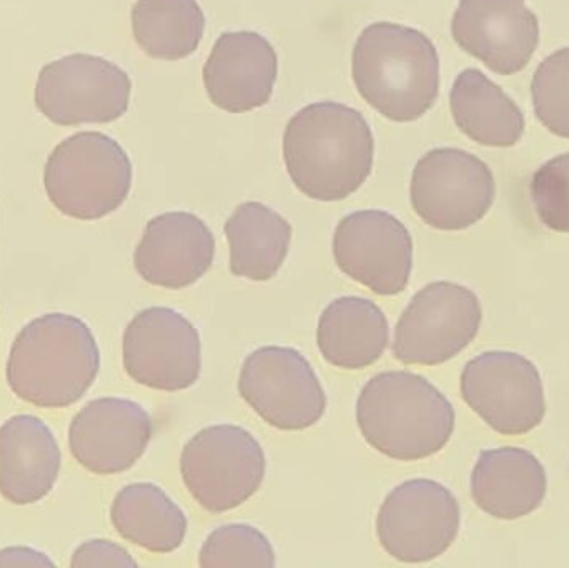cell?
Masks as SVG:
<instances>
[{
	"instance_id": "ffe728a7",
	"label": "cell",
	"mask_w": 569,
	"mask_h": 568,
	"mask_svg": "<svg viewBox=\"0 0 569 568\" xmlns=\"http://www.w3.org/2000/svg\"><path fill=\"white\" fill-rule=\"evenodd\" d=\"M548 490L540 460L518 447L483 450L471 474V497L488 516L517 520L540 509Z\"/></svg>"
},
{
	"instance_id": "44dd1931",
	"label": "cell",
	"mask_w": 569,
	"mask_h": 568,
	"mask_svg": "<svg viewBox=\"0 0 569 568\" xmlns=\"http://www.w3.org/2000/svg\"><path fill=\"white\" fill-rule=\"evenodd\" d=\"M390 342L383 310L363 297H340L318 320L317 343L330 366L363 370L381 359Z\"/></svg>"
},
{
	"instance_id": "f1b7e54d",
	"label": "cell",
	"mask_w": 569,
	"mask_h": 568,
	"mask_svg": "<svg viewBox=\"0 0 569 568\" xmlns=\"http://www.w3.org/2000/svg\"><path fill=\"white\" fill-rule=\"evenodd\" d=\"M72 568H136L137 562L123 547L109 540L83 544L72 557Z\"/></svg>"
},
{
	"instance_id": "5b68a950",
	"label": "cell",
	"mask_w": 569,
	"mask_h": 568,
	"mask_svg": "<svg viewBox=\"0 0 569 568\" xmlns=\"http://www.w3.org/2000/svg\"><path fill=\"white\" fill-rule=\"evenodd\" d=\"M50 202L79 220L116 212L132 187V162L112 137L79 132L50 153L43 172Z\"/></svg>"
},
{
	"instance_id": "4fadbf2b",
	"label": "cell",
	"mask_w": 569,
	"mask_h": 568,
	"mask_svg": "<svg viewBox=\"0 0 569 568\" xmlns=\"http://www.w3.org/2000/svg\"><path fill=\"white\" fill-rule=\"evenodd\" d=\"M123 367L140 386L162 392L189 389L202 372L199 330L182 313L150 307L123 333Z\"/></svg>"
},
{
	"instance_id": "d6986e66",
	"label": "cell",
	"mask_w": 569,
	"mask_h": 568,
	"mask_svg": "<svg viewBox=\"0 0 569 568\" xmlns=\"http://www.w3.org/2000/svg\"><path fill=\"white\" fill-rule=\"evenodd\" d=\"M59 444L33 416H16L0 427V494L16 506L49 496L60 472Z\"/></svg>"
},
{
	"instance_id": "ac0fdd59",
	"label": "cell",
	"mask_w": 569,
	"mask_h": 568,
	"mask_svg": "<svg viewBox=\"0 0 569 568\" xmlns=\"http://www.w3.org/2000/svg\"><path fill=\"white\" fill-rule=\"evenodd\" d=\"M216 237L190 212H167L147 223L133 266L150 286L180 290L199 282L213 263Z\"/></svg>"
},
{
	"instance_id": "e0dca14e",
	"label": "cell",
	"mask_w": 569,
	"mask_h": 568,
	"mask_svg": "<svg viewBox=\"0 0 569 568\" xmlns=\"http://www.w3.org/2000/svg\"><path fill=\"white\" fill-rule=\"evenodd\" d=\"M279 76L272 43L257 32H226L217 39L203 67V83L213 106L230 113L269 103Z\"/></svg>"
},
{
	"instance_id": "ba28073f",
	"label": "cell",
	"mask_w": 569,
	"mask_h": 568,
	"mask_svg": "<svg viewBox=\"0 0 569 568\" xmlns=\"http://www.w3.org/2000/svg\"><path fill=\"white\" fill-rule=\"evenodd\" d=\"M497 183L473 153L440 147L425 153L411 173L410 200L427 226L445 232L470 229L491 209Z\"/></svg>"
},
{
	"instance_id": "30bf717a",
	"label": "cell",
	"mask_w": 569,
	"mask_h": 568,
	"mask_svg": "<svg viewBox=\"0 0 569 568\" xmlns=\"http://www.w3.org/2000/svg\"><path fill=\"white\" fill-rule=\"evenodd\" d=\"M129 73L102 57L72 53L40 70L36 106L57 126L109 123L129 109Z\"/></svg>"
},
{
	"instance_id": "7a4b0ae2",
	"label": "cell",
	"mask_w": 569,
	"mask_h": 568,
	"mask_svg": "<svg viewBox=\"0 0 569 568\" xmlns=\"http://www.w3.org/2000/svg\"><path fill=\"white\" fill-rule=\"evenodd\" d=\"M351 76L365 102L385 119L415 122L437 100L440 57L420 30L375 22L355 42Z\"/></svg>"
},
{
	"instance_id": "277c9868",
	"label": "cell",
	"mask_w": 569,
	"mask_h": 568,
	"mask_svg": "<svg viewBox=\"0 0 569 568\" xmlns=\"http://www.w3.org/2000/svg\"><path fill=\"white\" fill-rule=\"evenodd\" d=\"M99 369V347L87 323L47 313L17 336L7 360V382L32 406L63 409L86 396Z\"/></svg>"
},
{
	"instance_id": "52a82bcc",
	"label": "cell",
	"mask_w": 569,
	"mask_h": 568,
	"mask_svg": "<svg viewBox=\"0 0 569 568\" xmlns=\"http://www.w3.org/2000/svg\"><path fill=\"white\" fill-rule=\"evenodd\" d=\"M481 320L477 293L448 280L428 283L398 320L395 357L407 366H441L477 339Z\"/></svg>"
},
{
	"instance_id": "83f0119b",
	"label": "cell",
	"mask_w": 569,
	"mask_h": 568,
	"mask_svg": "<svg viewBox=\"0 0 569 568\" xmlns=\"http://www.w3.org/2000/svg\"><path fill=\"white\" fill-rule=\"evenodd\" d=\"M538 219L555 232L569 233V152L545 162L531 179Z\"/></svg>"
},
{
	"instance_id": "5bb4252c",
	"label": "cell",
	"mask_w": 569,
	"mask_h": 568,
	"mask_svg": "<svg viewBox=\"0 0 569 568\" xmlns=\"http://www.w3.org/2000/svg\"><path fill=\"white\" fill-rule=\"evenodd\" d=\"M338 269L377 296H398L410 283L413 239L385 210H358L338 222L333 236Z\"/></svg>"
},
{
	"instance_id": "8fae6325",
	"label": "cell",
	"mask_w": 569,
	"mask_h": 568,
	"mask_svg": "<svg viewBox=\"0 0 569 568\" xmlns=\"http://www.w3.org/2000/svg\"><path fill=\"white\" fill-rule=\"evenodd\" d=\"M461 397L501 436H525L547 413L540 370L521 353L491 350L465 366Z\"/></svg>"
},
{
	"instance_id": "6da1fadb",
	"label": "cell",
	"mask_w": 569,
	"mask_h": 568,
	"mask_svg": "<svg viewBox=\"0 0 569 568\" xmlns=\"http://www.w3.org/2000/svg\"><path fill=\"white\" fill-rule=\"evenodd\" d=\"M373 157L370 126L345 103H310L284 127L288 176L301 193L318 202H338L357 192L370 177Z\"/></svg>"
},
{
	"instance_id": "f546056e",
	"label": "cell",
	"mask_w": 569,
	"mask_h": 568,
	"mask_svg": "<svg viewBox=\"0 0 569 568\" xmlns=\"http://www.w3.org/2000/svg\"><path fill=\"white\" fill-rule=\"evenodd\" d=\"M0 568H56V564L29 547L0 550Z\"/></svg>"
},
{
	"instance_id": "7c38bea8",
	"label": "cell",
	"mask_w": 569,
	"mask_h": 568,
	"mask_svg": "<svg viewBox=\"0 0 569 568\" xmlns=\"http://www.w3.org/2000/svg\"><path fill=\"white\" fill-rule=\"evenodd\" d=\"M239 392L276 429L300 432L320 422L327 396L310 362L291 347L269 346L247 357Z\"/></svg>"
},
{
	"instance_id": "d4e9b609",
	"label": "cell",
	"mask_w": 569,
	"mask_h": 568,
	"mask_svg": "<svg viewBox=\"0 0 569 568\" xmlns=\"http://www.w3.org/2000/svg\"><path fill=\"white\" fill-rule=\"evenodd\" d=\"M132 32L152 59H186L202 42L206 16L197 0H139L132 9Z\"/></svg>"
},
{
	"instance_id": "603a6c76",
	"label": "cell",
	"mask_w": 569,
	"mask_h": 568,
	"mask_svg": "<svg viewBox=\"0 0 569 568\" xmlns=\"http://www.w3.org/2000/svg\"><path fill=\"white\" fill-rule=\"evenodd\" d=\"M230 270L240 279L266 282L282 269L291 243V226L270 207L246 202L226 222Z\"/></svg>"
},
{
	"instance_id": "7402d4cb",
	"label": "cell",
	"mask_w": 569,
	"mask_h": 568,
	"mask_svg": "<svg viewBox=\"0 0 569 568\" xmlns=\"http://www.w3.org/2000/svg\"><path fill=\"white\" fill-rule=\"evenodd\" d=\"M450 109L458 129L480 146L507 149L523 136L520 107L481 70L467 69L457 77Z\"/></svg>"
},
{
	"instance_id": "3957f363",
	"label": "cell",
	"mask_w": 569,
	"mask_h": 568,
	"mask_svg": "<svg viewBox=\"0 0 569 568\" xmlns=\"http://www.w3.org/2000/svg\"><path fill=\"white\" fill-rule=\"evenodd\" d=\"M453 406L425 377L390 370L371 377L357 402L368 446L388 459L417 462L440 452L455 432Z\"/></svg>"
},
{
	"instance_id": "484cf974",
	"label": "cell",
	"mask_w": 569,
	"mask_h": 568,
	"mask_svg": "<svg viewBox=\"0 0 569 568\" xmlns=\"http://www.w3.org/2000/svg\"><path fill=\"white\" fill-rule=\"evenodd\" d=\"M199 562L203 568H273L276 550L256 527L229 524L207 537L200 549Z\"/></svg>"
},
{
	"instance_id": "8992f818",
	"label": "cell",
	"mask_w": 569,
	"mask_h": 568,
	"mask_svg": "<svg viewBox=\"0 0 569 568\" xmlns=\"http://www.w3.org/2000/svg\"><path fill=\"white\" fill-rule=\"evenodd\" d=\"M259 440L239 426L200 430L183 447L180 474L190 496L207 512L223 514L252 499L266 479Z\"/></svg>"
},
{
	"instance_id": "cb8c5ba5",
	"label": "cell",
	"mask_w": 569,
	"mask_h": 568,
	"mask_svg": "<svg viewBox=\"0 0 569 568\" xmlns=\"http://www.w3.org/2000/svg\"><path fill=\"white\" fill-rule=\"evenodd\" d=\"M110 520L122 539L152 554L179 549L189 527L183 510L149 482L123 487L113 500Z\"/></svg>"
},
{
	"instance_id": "4316f807",
	"label": "cell",
	"mask_w": 569,
	"mask_h": 568,
	"mask_svg": "<svg viewBox=\"0 0 569 568\" xmlns=\"http://www.w3.org/2000/svg\"><path fill=\"white\" fill-rule=\"evenodd\" d=\"M535 113L558 137L569 139V47L538 66L531 82Z\"/></svg>"
},
{
	"instance_id": "2e32d148",
	"label": "cell",
	"mask_w": 569,
	"mask_h": 568,
	"mask_svg": "<svg viewBox=\"0 0 569 568\" xmlns=\"http://www.w3.org/2000/svg\"><path fill=\"white\" fill-rule=\"evenodd\" d=\"M153 436L152 417L127 399L106 397L87 403L70 423L73 459L97 476L132 469Z\"/></svg>"
},
{
	"instance_id": "9c48e42d",
	"label": "cell",
	"mask_w": 569,
	"mask_h": 568,
	"mask_svg": "<svg viewBox=\"0 0 569 568\" xmlns=\"http://www.w3.org/2000/svg\"><path fill=\"white\" fill-rule=\"evenodd\" d=\"M457 497L430 479L395 487L377 516V536L388 556L405 564H425L443 556L460 532Z\"/></svg>"
},
{
	"instance_id": "9a60e30c",
	"label": "cell",
	"mask_w": 569,
	"mask_h": 568,
	"mask_svg": "<svg viewBox=\"0 0 569 568\" xmlns=\"http://www.w3.org/2000/svg\"><path fill=\"white\" fill-rule=\"evenodd\" d=\"M451 33L465 52L500 76L521 72L540 43V23L527 0H460Z\"/></svg>"
}]
</instances>
